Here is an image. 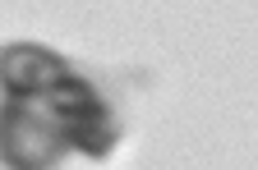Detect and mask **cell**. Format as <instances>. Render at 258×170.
I'll list each match as a JSON object with an SVG mask.
<instances>
[{"label":"cell","mask_w":258,"mask_h":170,"mask_svg":"<svg viewBox=\"0 0 258 170\" xmlns=\"http://www.w3.org/2000/svg\"><path fill=\"white\" fill-rule=\"evenodd\" d=\"M23 101H37V106L46 111V120L60 129L64 147H70L74 156H88V161H106L115 147H120V115L111 111V101L97 92L92 78H83L74 64H64V69L37 88L28 92Z\"/></svg>","instance_id":"1"},{"label":"cell","mask_w":258,"mask_h":170,"mask_svg":"<svg viewBox=\"0 0 258 170\" xmlns=\"http://www.w3.org/2000/svg\"><path fill=\"white\" fill-rule=\"evenodd\" d=\"M70 156L60 129L37 101L0 97V165L5 170H60Z\"/></svg>","instance_id":"2"}]
</instances>
